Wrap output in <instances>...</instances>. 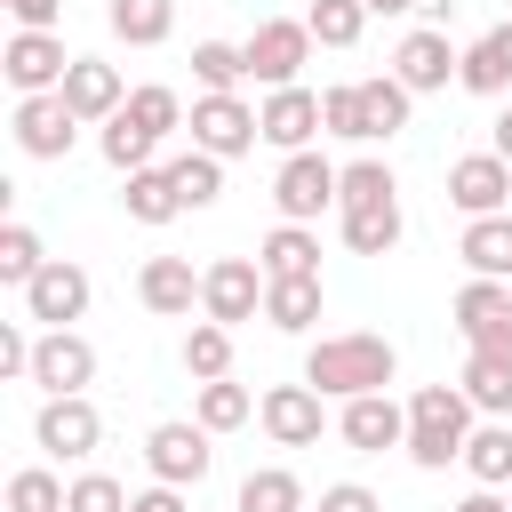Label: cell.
Returning <instances> with one entry per match:
<instances>
[{
  "label": "cell",
  "mask_w": 512,
  "mask_h": 512,
  "mask_svg": "<svg viewBox=\"0 0 512 512\" xmlns=\"http://www.w3.org/2000/svg\"><path fill=\"white\" fill-rule=\"evenodd\" d=\"M320 512H384V496L360 480H336V488H320Z\"/></svg>",
  "instance_id": "45"
},
{
  "label": "cell",
  "mask_w": 512,
  "mask_h": 512,
  "mask_svg": "<svg viewBox=\"0 0 512 512\" xmlns=\"http://www.w3.org/2000/svg\"><path fill=\"white\" fill-rule=\"evenodd\" d=\"M456 328H464V344L472 352H496V360H512V280H464L456 288Z\"/></svg>",
  "instance_id": "7"
},
{
  "label": "cell",
  "mask_w": 512,
  "mask_h": 512,
  "mask_svg": "<svg viewBox=\"0 0 512 512\" xmlns=\"http://www.w3.org/2000/svg\"><path fill=\"white\" fill-rule=\"evenodd\" d=\"M448 208H464V216H504V208H512V160H504V152H464V160H448Z\"/></svg>",
  "instance_id": "17"
},
{
  "label": "cell",
  "mask_w": 512,
  "mask_h": 512,
  "mask_svg": "<svg viewBox=\"0 0 512 512\" xmlns=\"http://www.w3.org/2000/svg\"><path fill=\"white\" fill-rule=\"evenodd\" d=\"M392 192H400L392 160H376V152H368V160H352V168H344V200H336V208H360V200H392Z\"/></svg>",
  "instance_id": "42"
},
{
  "label": "cell",
  "mask_w": 512,
  "mask_h": 512,
  "mask_svg": "<svg viewBox=\"0 0 512 512\" xmlns=\"http://www.w3.org/2000/svg\"><path fill=\"white\" fill-rule=\"evenodd\" d=\"M336 224H344V248H352V256H392V248H400V232H408V216H400V192H392V200L336 208Z\"/></svg>",
  "instance_id": "21"
},
{
  "label": "cell",
  "mask_w": 512,
  "mask_h": 512,
  "mask_svg": "<svg viewBox=\"0 0 512 512\" xmlns=\"http://www.w3.org/2000/svg\"><path fill=\"white\" fill-rule=\"evenodd\" d=\"M456 384H464V400H472L480 416H512V360H496V352H472Z\"/></svg>",
  "instance_id": "33"
},
{
  "label": "cell",
  "mask_w": 512,
  "mask_h": 512,
  "mask_svg": "<svg viewBox=\"0 0 512 512\" xmlns=\"http://www.w3.org/2000/svg\"><path fill=\"white\" fill-rule=\"evenodd\" d=\"M408 88H400V72H368L360 80V112H368V144H392L400 128H408Z\"/></svg>",
  "instance_id": "27"
},
{
  "label": "cell",
  "mask_w": 512,
  "mask_h": 512,
  "mask_svg": "<svg viewBox=\"0 0 512 512\" xmlns=\"http://www.w3.org/2000/svg\"><path fill=\"white\" fill-rule=\"evenodd\" d=\"M256 120H264V144H272V152H312V136H328V128H320V96H312L304 80H296V88H264Z\"/></svg>",
  "instance_id": "18"
},
{
  "label": "cell",
  "mask_w": 512,
  "mask_h": 512,
  "mask_svg": "<svg viewBox=\"0 0 512 512\" xmlns=\"http://www.w3.org/2000/svg\"><path fill=\"white\" fill-rule=\"evenodd\" d=\"M200 312L240 328V320H264V264L256 256H216L200 272Z\"/></svg>",
  "instance_id": "9"
},
{
  "label": "cell",
  "mask_w": 512,
  "mask_h": 512,
  "mask_svg": "<svg viewBox=\"0 0 512 512\" xmlns=\"http://www.w3.org/2000/svg\"><path fill=\"white\" fill-rule=\"evenodd\" d=\"M64 512H128V488L112 480V472H80L72 480V504Z\"/></svg>",
  "instance_id": "43"
},
{
  "label": "cell",
  "mask_w": 512,
  "mask_h": 512,
  "mask_svg": "<svg viewBox=\"0 0 512 512\" xmlns=\"http://www.w3.org/2000/svg\"><path fill=\"white\" fill-rule=\"evenodd\" d=\"M264 320H272L280 336H304V328L320 320V272H280V280H264Z\"/></svg>",
  "instance_id": "24"
},
{
  "label": "cell",
  "mask_w": 512,
  "mask_h": 512,
  "mask_svg": "<svg viewBox=\"0 0 512 512\" xmlns=\"http://www.w3.org/2000/svg\"><path fill=\"white\" fill-rule=\"evenodd\" d=\"M192 416H200L208 432H240V424L256 416V392H248V384H232V376H216V384H200Z\"/></svg>",
  "instance_id": "36"
},
{
  "label": "cell",
  "mask_w": 512,
  "mask_h": 512,
  "mask_svg": "<svg viewBox=\"0 0 512 512\" xmlns=\"http://www.w3.org/2000/svg\"><path fill=\"white\" fill-rule=\"evenodd\" d=\"M40 264H48L40 232H32V224H0V280H8V288H32Z\"/></svg>",
  "instance_id": "40"
},
{
  "label": "cell",
  "mask_w": 512,
  "mask_h": 512,
  "mask_svg": "<svg viewBox=\"0 0 512 512\" xmlns=\"http://www.w3.org/2000/svg\"><path fill=\"white\" fill-rule=\"evenodd\" d=\"M344 200V168L312 144V152H280V176H272V208H280V224H312L320 208H336Z\"/></svg>",
  "instance_id": "3"
},
{
  "label": "cell",
  "mask_w": 512,
  "mask_h": 512,
  "mask_svg": "<svg viewBox=\"0 0 512 512\" xmlns=\"http://www.w3.org/2000/svg\"><path fill=\"white\" fill-rule=\"evenodd\" d=\"M120 208H128V224H176V216H184V200H176V184H168L160 160L120 176Z\"/></svg>",
  "instance_id": "26"
},
{
  "label": "cell",
  "mask_w": 512,
  "mask_h": 512,
  "mask_svg": "<svg viewBox=\"0 0 512 512\" xmlns=\"http://www.w3.org/2000/svg\"><path fill=\"white\" fill-rule=\"evenodd\" d=\"M96 144H104V160H112V176H128V168H152V152H160V136H152V128H136L128 112H112Z\"/></svg>",
  "instance_id": "38"
},
{
  "label": "cell",
  "mask_w": 512,
  "mask_h": 512,
  "mask_svg": "<svg viewBox=\"0 0 512 512\" xmlns=\"http://www.w3.org/2000/svg\"><path fill=\"white\" fill-rule=\"evenodd\" d=\"M456 88H472V96H512V24H488V32L464 48Z\"/></svg>",
  "instance_id": "22"
},
{
  "label": "cell",
  "mask_w": 512,
  "mask_h": 512,
  "mask_svg": "<svg viewBox=\"0 0 512 512\" xmlns=\"http://www.w3.org/2000/svg\"><path fill=\"white\" fill-rule=\"evenodd\" d=\"M16 296H24V320H40V328H72V320H88L96 280H88L72 256H48V264L32 272V288H16Z\"/></svg>",
  "instance_id": "10"
},
{
  "label": "cell",
  "mask_w": 512,
  "mask_h": 512,
  "mask_svg": "<svg viewBox=\"0 0 512 512\" xmlns=\"http://www.w3.org/2000/svg\"><path fill=\"white\" fill-rule=\"evenodd\" d=\"M456 256H464V272H480V280H512V208H504V216H464Z\"/></svg>",
  "instance_id": "23"
},
{
  "label": "cell",
  "mask_w": 512,
  "mask_h": 512,
  "mask_svg": "<svg viewBox=\"0 0 512 512\" xmlns=\"http://www.w3.org/2000/svg\"><path fill=\"white\" fill-rule=\"evenodd\" d=\"M64 104H72L88 128H104V120L128 104V88H120V64H104V56H72V72H64Z\"/></svg>",
  "instance_id": "20"
},
{
  "label": "cell",
  "mask_w": 512,
  "mask_h": 512,
  "mask_svg": "<svg viewBox=\"0 0 512 512\" xmlns=\"http://www.w3.org/2000/svg\"><path fill=\"white\" fill-rule=\"evenodd\" d=\"M184 376H192V384L232 376V328H224V320H208V312H200V320L184 328Z\"/></svg>",
  "instance_id": "31"
},
{
  "label": "cell",
  "mask_w": 512,
  "mask_h": 512,
  "mask_svg": "<svg viewBox=\"0 0 512 512\" xmlns=\"http://www.w3.org/2000/svg\"><path fill=\"white\" fill-rule=\"evenodd\" d=\"M0 72H8V88L16 96H48V88H64V72H72V56H64V32H8V48H0Z\"/></svg>",
  "instance_id": "13"
},
{
  "label": "cell",
  "mask_w": 512,
  "mask_h": 512,
  "mask_svg": "<svg viewBox=\"0 0 512 512\" xmlns=\"http://www.w3.org/2000/svg\"><path fill=\"white\" fill-rule=\"evenodd\" d=\"M408 8H424V0H368V16H408Z\"/></svg>",
  "instance_id": "50"
},
{
  "label": "cell",
  "mask_w": 512,
  "mask_h": 512,
  "mask_svg": "<svg viewBox=\"0 0 512 512\" xmlns=\"http://www.w3.org/2000/svg\"><path fill=\"white\" fill-rule=\"evenodd\" d=\"M136 296H144V312H160V320H192V304H200V272H192V256H144Z\"/></svg>",
  "instance_id": "19"
},
{
  "label": "cell",
  "mask_w": 512,
  "mask_h": 512,
  "mask_svg": "<svg viewBox=\"0 0 512 512\" xmlns=\"http://www.w3.org/2000/svg\"><path fill=\"white\" fill-rule=\"evenodd\" d=\"M392 376H400V352H392V336H376V328H344V336H320V344L304 352V384H312L320 400L392 392Z\"/></svg>",
  "instance_id": "1"
},
{
  "label": "cell",
  "mask_w": 512,
  "mask_h": 512,
  "mask_svg": "<svg viewBox=\"0 0 512 512\" xmlns=\"http://www.w3.org/2000/svg\"><path fill=\"white\" fill-rule=\"evenodd\" d=\"M336 432H344L352 456H384V448H408V408L392 392H360V400L336 408Z\"/></svg>",
  "instance_id": "16"
},
{
  "label": "cell",
  "mask_w": 512,
  "mask_h": 512,
  "mask_svg": "<svg viewBox=\"0 0 512 512\" xmlns=\"http://www.w3.org/2000/svg\"><path fill=\"white\" fill-rule=\"evenodd\" d=\"M488 152H504V160H512V104L496 112V136H488Z\"/></svg>",
  "instance_id": "49"
},
{
  "label": "cell",
  "mask_w": 512,
  "mask_h": 512,
  "mask_svg": "<svg viewBox=\"0 0 512 512\" xmlns=\"http://www.w3.org/2000/svg\"><path fill=\"white\" fill-rule=\"evenodd\" d=\"M120 112H128L136 128H152L160 144H168V136H176L184 120H192V112H184V96H176V88H160V80H144V88H128V104H120Z\"/></svg>",
  "instance_id": "35"
},
{
  "label": "cell",
  "mask_w": 512,
  "mask_h": 512,
  "mask_svg": "<svg viewBox=\"0 0 512 512\" xmlns=\"http://www.w3.org/2000/svg\"><path fill=\"white\" fill-rule=\"evenodd\" d=\"M24 32H56V16H64V0H0Z\"/></svg>",
  "instance_id": "47"
},
{
  "label": "cell",
  "mask_w": 512,
  "mask_h": 512,
  "mask_svg": "<svg viewBox=\"0 0 512 512\" xmlns=\"http://www.w3.org/2000/svg\"><path fill=\"white\" fill-rule=\"evenodd\" d=\"M240 48H248V80H264V88H296V72L312 64V48H320V40H312V24H304V16H264Z\"/></svg>",
  "instance_id": "5"
},
{
  "label": "cell",
  "mask_w": 512,
  "mask_h": 512,
  "mask_svg": "<svg viewBox=\"0 0 512 512\" xmlns=\"http://www.w3.org/2000/svg\"><path fill=\"white\" fill-rule=\"evenodd\" d=\"M168 184H176L184 216H200V208H216V200H224V160L192 144V152H176V160H168Z\"/></svg>",
  "instance_id": "28"
},
{
  "label": "cell",
  "mask_w": 512,
  "mask_h": 512,
  "mask_svg": "<svg viewBox=\"0 0 512 512\" xmlns=\"http://www.w3.org/2000/svg\"><path fill=\"white\" fill-rule=\"evenodd\" d=\"M472 424H480V408L464 400V384H416V392H408V464H416V472L464 464Z\"/></svg>",
  "instance_id": "2"
},
{
  "label": "cell",
  "mask_w": 512,
  "mask_h": 512,
  "mask_svg": "<svg viewBox=\"0 0 512 512\" xmlns=\"http://www.w3.org/2000/svg\"><path fill=\"white\" fill-rule=\"evenodd\" d=\"M304 24H312L320 48H360V32H368V0H312Z\"/></svg>",
  "instance_id": "37"
},
{
  "label": "cell",
  "mask_w": 512,
  "mask_h": 512,
  "mask_svg": "<svg viewBox=\"0 0 512 512\" xmlns=\"http://www.w3.org/2000/svg\"><path fill=\"white\" fill-rule=\"evenodd\" d=\"M256 424H264V440H272V448H320L328 408H320V392H312V384H272V392L256 400Z\"/></svg>",
  "instance_id": "15"
},
{
  "label": "cell",
  "mask_w": 512,
  "mask_h": 512,
  "mask_svg": "<svg viewBox=\"0 0 512 512\" xmlns=\"http://www.w3.org/2000/svg\"><path fill=\"white\" fill-rule=\"evenodd\" d=\"M192 144L200 152H216V160H240V152H256L264 144V120H256V104H240V88L232 96H192Z\"/></svg>",
  "instance_id": "8"
},
{
  "label": "cell",
  "mask_w": 512,
  "mask_h": 512,
  "mask_svg": "<svg viewBox=\"0 0 512 512\" xmlns=\"http://www.w3.org/2000/svg\"><path fill=\"white\" fill-rule=\"evenodd\" d=\"M192 80H200V96H232L248 80V48L240 40H192Z\"/></svg>",
  "instance_id": "32"
},
{
  "label": "cell",
  "mask_w": 512,
  "mask_h": 512,
  "mask_svg": "<svg viewBox=\"0 0 512 512\" xmlns=\"http://www.w3.org/2000/svg\"><path fill=\"white\" fill-rule=\"evenodd\" d=\"M24 384H40V400H56V392H88L96 384V344L80 336V328H40V344H32V376Z\"/></svg>",
  "instance_id": "12"
},
{
  "label": "cell",
  "mask_w": 512,
  "mask_h": 512,
  "mask_svg": "<svg viewBox=\"0 0 512 512\" xmlns=\"http://www.w3.org/2000/svg\"><path fill=\"white\" fill-rule=\"evenodd\" d=\"M104 24H112V40H128V48H160V40L176 32V0H112Z\"/></svg>",
  "instance_id": "30"
},
{
  "label": "cell",
  "mask_w": 512,
  "mask_h": 512,
  "mask_svg": "<svg viewBox=\"0 0 512 512\" xmlns=\"http://www.w3.org/2000/svg\"><path fill=\"white\" fill-rule=\"evenodd\" d=\"M256 264H264V280H280V272H320V232H312V224H272V232L256 240Z\"/></svg>",
  "instance_id": "29"
},
{
  "label": "cell",
  "mask_w": 512,
  "mask_h": 512,
  "mask_svg": "<svg viewBox=\"0 0 512 512\" xmlns=\"http://www.w3.org/2000/svg\"><path fill=\"white\" fill-rule=\"evenodd\" d=\"M32 344L40 336H24L16 320H0V376H32Z\"/></svg>",
  "instance_id": "44"
},
{
  "label": "cell",
  "mask_w": 512,
  "mask_h": 512,
  "mask_svg": "<svg viewBox=\"0 0 512 512\" xmlns=\"http://www.w3.org/2000/svg\"><path fill=\"white\" fill-rule=\"evenodd\" d=\"M32 440H40V456H56V464H80V456H96V440H104V416H96V400H88V392H56V400H40V416H32Z\"/></svg>",
  "instance_id": "6"
},
{
  "label": "cell",
  "mask_w": 512,
  "mask_h": 512,
  "mask_svg": "<svg viewBox=\"0 0 512 512\" xmlns=\"http://www.w3.org/2000/svg\"><path fill=\"white\" fill-rule=\"evenodd\" d=\"M184 496H192V488H168V480H152V488H136V496H128V512H192Z\"/></svg>",
  "instance_id": "46"
},
{
  "label": "cell",
  "mask_w": 512,
  "mask_h": 512,
  "mask_svg": "<svg viewBox=\"0 0 512 512\" xmlns=\"http://www.w3.org/2000/svg\"><path fill=\"white\" fill-rule=\"evenodd\" d=\"M464 472H472V488H512V416H480L472 424Z\"/></svg>",
  "instance_id": "25"
},
{
  "label": "cell",
  "mask_w": 512,
  "mask_h": 512,
  "mask_svg": "<svg viewBox=\"0 0 512 512\" xmlns=\"http://www.w3.org/2000/svg\"><path fill=\"white\" fill-rule=\"evenodd\" d=\"M72 504V488L48 472V464H24L16 480H8V512H64Z\"/></svg>",
  "instance_id": "41"
},
{
  "label": "cell",
  "mask_w": 512,
  "mask_h": 512,
  "mask_svg": "<svg viewBox=\"0 0 512 512\" xmlns=\"http://www.w3.org/2000/svg\"><path fill=\"white\" fill-rule=\"evenodd\" d=\"M216 432L200 424V416H168V424H152L144 432V472L152 480H168V488H200L208 480V464H216V448H208Z\"/></svg>",
  "instance_id": "4"
},
{
  "label": "cell",
  "mask_w": 512,
  "mask_h": 512,
  "mask_svg": "<svg viewBox=\"0 0 512 512\" xmlns=\"http://www.w3.org/2000/svg\"><path fill=\"white\" fill-rule=\"evenodd\" d=\"M320 128L344 136V144H368V112H360V80H336L320 88Z\"/></svg>",
  "instance_id": "39"
},
{
  "label": "cell",
  "mask_w": 512,
  "mask_h": 512,
  "mask_svg": "<svg viewBox=\"0 0 512 512\" xmlns=\"http://www.w3.org/2000/svg\"><path fill=\"white\" fill-rule=\"evenodd\" d=\"M240 512H304V480L288 464H256L240 480Z\"/></svg>",
  "instance_id": "34"
},
{
  "label": "cell",
  "mask_w": 512,
  "mask_h": 512,
  "mask_svg": "<svg viewBox=\"0 0 512 512\" xmlns=\"http://www.w3.org/2000/svg\"><path fill=\"white\" fill-rule=\"evenodd\" d=\"M80 112L64 104V88H48V96H16V152L24 160H64L72 144H80Z\"/></svg>",
  "instance_id": "11"
},
{
  "label": "cell",
  "mask_w": 512,
  "mask_h": 512,
  "mask_svg": "<svg viewBox=\"0 0 512 512\" xmlns=\"http://www.w3.org/2000/svg\"><path fill=\"white\" fill-rule=\"evenodd\" d=\"M456 64H464V48H456L440 24H416V32H400V48H392V72H400V88H408V96L448 88V80H456Z\"/></svg>",
  "instance_id": "14"
},
{
  "label": "cell",
  "mask_w": 512,
  "mask_h": 512,
  "mask_svg": "<svg viewBox=\"0 0 512 512\" xmlns=\"http://www.w3.org/2000/svg\"><path fill=\"white\" fill-rule=\"evenodd\" d=\"M448 512H512V496H496V488H472V496H456Z\"/></svg>",
  "instance_id": "48"
}]
</instances>
